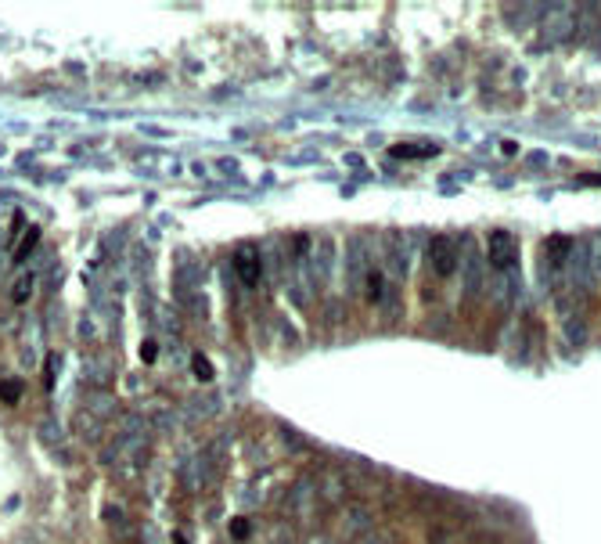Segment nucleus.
Here are the masks:
<instances>
[{"mask_svg": "<svg viewBox=\"0 0 601 544\" xmlns=\"http://www.w3.org/2000/svg\"><path fill=\"white\" fill-rule=\"evenodd\" d=\"M425 256H428V270L436 278H450L461 263V242L450 234H436V238H428Z\"/></svg>", "mask_w": 601, "mask_h": 544, "instance_id": "obj_1", "label": "nucleus"}, {"mask_svg": "<svg viewBox=\"0 0 601 544\" xmlns=\"http://www.w3.org/2000/svg\"><path fill=\"white\" fill-rule=\"evenodd\" d=\"M487 259L497 275H512L519 267V238L512 231H490L487 234Z\"/></svg>", "mask_w": 601, "mask_h": 544, "instance_id": "obj_2", "label": "nucleus"}, {"mask_svg": "<svg viewBox=\"0 0 601 544\" xmlns=\"http://www.w3.org/2000/svg\"><path fill=\"white\" fill-rule=\"evenodd\" d=\"M234 275L241 278V285L256 289L263 282V249L252 245V242H241L234 249Z\"/></svg>", "mask_w": 601, "mask_h": 544, "instance_id": "obj_3", "label": "nucleus"}, {"mask_svg": "<svg viewBox=\"0 0 601 544\" xmlns=\"http://www.w3.org/2000/svg\"><path fill=\"white\" fill-rule=\"evenodd\" d=\"M371 267H375V263H371V245H368V238H353L350 249H346V282H350L353 289L364 285V278H368Z\"/></svg>", "mask_w": 601, "mask_h": 544, "instance_id": "obj_4", "label": "nucleus"}, {"mask_svg": "<svg viewBox=\"0 0 601 544\" xmlns=\"http://www.w3.org/2000/svg\"><path fill=\"white\" fill-rule=\"evenodd\" d=\"M382 256H385L389 275H393L396 282H403V278H407V270H411V245H407V238L393 231V234L382 242Z\"/></svg>", "mask_w": 601, "mask_h": 544, "instance_id": "obj_5", "label": "nucleus"}, {"mask_svg": "<svg viewBox=\"0 0 601 544\" xmlns=\"http://www.w3.org/2000/svg\"><path fill=\"white\" fill-rule=\"evenodd\" d=\"M483 282H487V267H483L479 252L469 249V256H465V285H461V293H465L469 300H476V296L483 293Z\"/></svg>", "mask_w": 601, "mask_h": 544, "instance_id": "obj_6", "label": "nucleus"}, {"mask_svg": "<svg viewBox=\"0 0 601 544\" xmlns=\"http://www.w3.org/2000/svg\"><path fill=\"white\" fill-rule=\"evenodd\" d=\"M368 526H371V515H368L364 508H350V512L343 515V533H350V537L368 533Z\"/></svg>", "mask_w": 601, "mask_h": 544, "instance_id": "obj_7", "label": "nucleus"}, {"mask_svg": "<svg viewBox=\"0 0 601 544\" xmlns=\"http://www.w3.org/2000/svg\"><path fill=\"white\" fill-rule=\"evenodd\" d=\"M382 293H385V275L378 267H371L364 278V296H368V303H382Z\"/></svg>", "mask_w": 601, "mask_h": 544, "instance_id": "obj_8", "label": "nucleus"}, {"mask_svg": "<svg viewBox=\"0 0 601 544\" xmlns=\"http://www.w3.org/2000/svg\"><path fill=\"white\" fill-rule=\"evenodd\" d=\"M33 289H37V278H33V270H26V275H19V278L12 282V300H15V303H26V300L33 296Z\"/></svg>", "mask_w": 601, "mask_h": 544, "instance_id": "obj_9", "label": "nucleus"}, {"mask_svg": "<svg viewBox=\"0 0 601 544\" xmlns=\"http://www.w3.org/2000/svg\"><path fill=\"white\" fill-rule=\"evenodd\" d=\"M439 149L436 145H396L393 156L396 159H425V156H436Z\"/></svg>", "mask_w": 601, "mask_h": 544, "instance_id": "obj_10", "label": "nucleus"}, {"mask_svg": "<svg viewBox=\"0 0 601 544\" xmlns=\"http://www.w3.org/2000/svg\"><path fill=\"white\" fill-rule=\"evenodd\" d=\"M108 375H112V364H108V361H87V378H90L94 386H105Z\"/></svg>", "mask_w": 601, "mask_h": 544, "instance_id": "obj_11", "label": "nucleus"}, {"mask_svg": "<svg viewBox=\"0 0 601 544\" xmlns=\"http://www.w3.org/2000/svg\"><path fill=\"white\" fill-rule=\"evenodd\" d=\"M332 252H335V245L325 238V242H321V249H317V275H321V278H328V275H332Z\"/></svg>", "mask_w": 601, "mask_h": 544, "instance_id": "obj_12", "label": "nucleus"}, {"mask_svg": "<svg viewBox=\"0 0 601 544\" xmlns=\"http://www.w3.org/2000/svg\"><path fill=\"white\" fill-rule=\"evenodd\" d=\"M87 407H90V412L94 415H112V396H105V393H94V396H87Z\"/></svg>", "mask_w": 601, "mask_h": 544, "instance_id": "obj_13", "label": "nucleus"}, {"mask_svg": "<svg viewBox=\"0 0 601 544\" xmlns=\"http://www.w3.org/2000/svg\"><path fill=\"white\" fill-rule=\"evenodd\" d=\"M40 437H44L47 444H58V437H62V433H58V426H55V422H44V426H40Z\"/></svg>", "mask_w": 601, "mask_h": 544, "instance_id": "obj_14", "label": "nucleus"}, {"mask_svg": "<svg viewBox=\"0 0 601 544\" xmlns=\"http://www.w3.org/2000/svg\"><path fill=\"white\" fill-rule=\"evenodd\" d=\"M195 375L209 382V378H213V368H209V361H202V357H195Z\"/></svg>", "mask_w": 601, "mask_h": 544, "instance_id": "obj_15", "label": "nucleus"}, {"mask_svg": "<svg viewBox=\"0 0 601 544\" xmlns=\"http://www.w3.org/2000/svg\"><path fill=\"white\" fill-rule=\"evenodd\" d=\"M231 533H234V537H249V523H245V519H234V523H231Z\"/></svg>", "mask_w": 601, "mask_h": 544, "instance_id": "obj_16", "label": "nucleus"}, {"mask_svg": "<svg viewBox=\"0 0 601 544\" xmlns=\"http://www.w3.org/2000/svg\"><path fill=\"white\" fill-rule=\"evenodd\" d=\"M140 357H144V361H156V343H144V350H140Z\"/></svg>", "mask_w": 601, "mask_h": 544, "instance_id": "obj_17", "label": "nucleus"}, {"mask_svg": "<svg viewBox=\"0 0 601 544\" xmlns=\"http://www.w3.org/2000/svg\"><path fill=\"white\" fill-rule=\"evenodd\" d=\"M0 396H8V400H15V396H19V386H8V389H0Z\"/></svg>", "mask_w": 601, "mask_h": 544, "instance_id": "obj_18", "label": "nucleus"}]
</instances>
